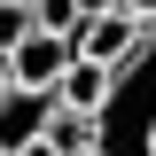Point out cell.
I'll return each mask as SVG.
<instances>
[{
  "mask_svg": "<svg viewBox=\"0 0 156 156\" xmlns=\"http://www.w3.org/2000/svg\"><path fill=\"white\" fill-rule=\"evenodd\" d=\"M16 156H62V148H55V140H47V133H39V140H23Z\"/></svg>",
  "mask_w": 156,
  "mask_h": 156,
  "instance_id": "obj_8",
  "label": "cell"
},
{
  "mask_svg": "<svg viewBox=\"0 0 156 156\" xmlns=\"http://www.w3.org/2000/svg\"><path fill=\"white\" fill-rule=\"evenodd\" d=\"M109 86H117V70H109V62L78 55L70 70H62V86H55V94L70 101V109H94V117H101V101H109Z\"/></svg>",
  "mask_w": 156,
  "mask_h": 156,
  "instance_id": "obj_5",
  "label": "cell"
},
{
  "mask_svg": "<svg viewBox=\"0 0 156 156\" xmlns=\"http://www.w3.org/2000/svg\"><path fill=\"white\" fill-rule=\"evenodd\" d=\"M23 8H31V0H23Z\"/></svg>",
  "mask_w": 156,
  "mask_h": 156,
  "instance_id": "obj_11",
  "label": "cell"
},
{
  "mask_svg": "<svg viewBox=\"0 0 156 156\" xmlns=\"http://www.w3.org/2000/svg\"><path fill=\"white\" fill-rule=\"evenodd\" d=\"M31 16L47 23V31H70V39H78V23H86V16H78V0H31Z\"/></svg>",
  "mask_w": 156,
  "mask_h": 156,
  "instance_id": "obj_7",
  "label": "cell"
},
{
  "mask_svg": "<svg viewBox=\"0 0 156 156\" xmlns=\"http://www.w3.org/2000/svg\"><path fill=\"white\" fill-rule=\"evenodd\" d=\"M133 8H140V16H156V0H133Z\"/></svg>",
  "mask_w": 156,
  "mask_h": 156,
  "instance_id": "obj_10",
  "label": "cell"
},
{
  "mask_svg": "<svg viewBox=\"0 0 156 156\" xmlns=\"http://www.w3.org/2000/svg\"><path fill=\"white\" fill-rule=\"evenodd\" d=\"M31 8H23V0H0V55H16V47H23V31H31Z\"/></svg>",
  "mask_w": 156,
  "mask_h": 156,
  "instance_id": "obj_6",
  "label": "cell"
},
{
  "mask_svg": "<svg viewBox=\"0 0 156 156\" xmlns=\"http://www.w3.org/2000/svg\"><path fill=\"white\" fill-rule=\"evenodd\" d=\"M94 156H156V23L117 62V86L101 101V148Z\"/></svg>",
  "mask_w": 156,
  "mask_h": 156,
  "instance_id": "obj_1",
  "label": "cell"
},
{
  "mask_svg": "<svg viewBox=\"0 0 156 156\" xmlns=\"http://www.w3.org/2000/svg\"><path fill=\"white\" fill-rule=\"evenodd\" d=\"M70 62H78V39H70V31H47V23H31V31H23V47L8 55V78H16V86H47V94H55Z\"/></svg>",
  "mask_w": 156,
  "mask_h": 156,
  "instance_id": "obj_2",
  "label": "cell"
},
{
  "mask_svg": "<svg viewBox=\"0 0 156 156\" xmlns=\"http://www.w3.org/2000/svg\"><path fill=\"white\" fill-rule=\"evenodd\" d=\"M55 101L62 94H47V86H8V94H0V148L16 156L23 140H39L47 117H55Z\"/></svg>",
  "mask_w": 156,
  "mask_h": 156,
  "instance_id": "obj_4",
  "label": "cell"
},
{
  "mask_svg": "<svg viewBox=\"0 0 156 156\" xmlns=\"http://www.w3.org/2000/svg\"><path fill=\"white\" fill-rule=\"evenodd\" d=\"M148 23H156V16H140L133 0L109 8V16H86V23H78V55H94V62H109V70H117V62L148 39Z\"/></svg>",
  "mask_w": 156,
  "mask_h": 156,
  "instance_id": "obj_3",
  "label": "cell"
},
{
  "mask_svg": "<svg viewBox=\"0 0 156 156\" xmlns=\"http://www.w3.org/2000/svg\"><path fill=\"white\" fill-rule=\"evenodd\" d=\"M0 156H8V148H0Z\"/></svg>",
  "mask_w": 156,
  "mask_h": 156,
  "instance_id": "obj_12",
  "label": "cell"
},
{
  "mask_svg": "<svg viewBox=\"0 0 156 156\" xmlns=\"http://www.w3.org/2000/svg\"><path fill=\"white\" fill-rule=\"evenodd\" d=\"M8 86H16V78H8V55H0V94H8Z\"/></svg>",
  "mask_w": 156,
  "mask_h": 156,
  "instance_id": "obj_9",
  "label": "cell"
}]
</instances>
